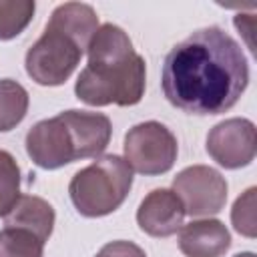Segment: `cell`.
<instances>
[{
  "instance_id": "obj_1",
  "label": "cell",
  "mask_w": 257,
  "mask_h": 257,
  "mask_svg": "<svg viewBox=\"0 0 257 257\" xmlns=\"http://www.w3.org/2000/svg\"><path fill=\"white\" fill-rule=\"evenodd\" d=\"M249 82L241 44L219 26L191 32L165 56V98L189 114H221L237 104Z\"/></svg>"
},
{
  "instance_id": "obj_2",
  "label": "cell",
  "mask_w": 257,
  "mask_h": 257,
  "mask_svg": "<svg viewBox=\"0 0 257 257\" xmlns=\"http://www.w3.org/2000/svg\"><path fill=\"white\" fill-rule=\"evenodd\" d=\"M88 64L80 70L74 92L90 106H133L147 84V64L135 52L128 34L116 24H102L88 42Z\"/></svg>"
},
{
  "instance_id": "obj_3",
  "label": "cell",
  "mask_w": 257,
  "mask_h": 257,
  "mask_svg": "<svg viewBox=\"0 0 257 257\" xmlns=\"http://www.w3.org/2000/svg\"><path fill=\"white\" fill-rule=\"evenodd\" d=\"M96 30L98 16L90 4L64 2L56 6L42 36L26 52L24 64L28 76L42 86L66 82Z\"/></svg>"
},
{
  "instance_id": "obj_4",
  "label": "cell",
  "mask_w": 257,
  "mask_h": 257,
  "mask_svg": "<svg viewBox=\"0 0 257 257\" xmlns=\"http://www.w3.org/2000/svg\"><path fill=\"white\" fill-rule=\"evenodd\" d=\"M110 135L112 124L106 114L70 108L36 122L26 135V153L34 165L52 171L102 155Z\"/></svg>"
},
{
  "instance_id": "obj_5",
  "label": "cell",
  "mask_w": 257,
  "mask_h": 257,
  "mask_svg": "<svg viewBox=\"0 0 257 257\" xmlns=\"http://www.w3.org/2000/svg\"><path fill=\"white\" fill-rule=\"evenodd\" d=\"M133 187V169L118 155H104L74 173L68 185L70 201L84 217H104L116 211Z\"/></svg>"
},
{
  "instance_id": "obj_6",
  "label": "cell",
  "mask_w": 257,
  "mask_h": 257,
  "mask_svg": "<svg viewBox=\"0 0 257 257\" xmlns=\"http://www.w3.org/2000/svg\"><path fill=\"white\" fill-rule=\"evenodd\" d=\"M124 161L141 175H163L173 169L179 153L177 137L163 122H139L124 135Z\"/></svg>"
},
{
  "instance_id": "obj_7",
  "label": "cell",
  "mask_w": 257,
  "mask_h": 257,
  "mask_svg": "<svg viewBox=\"0 0 257 257\" xmlns=\"http://www.w3.org/2000/svg\"><path fill=\"white\" fill-rule=\"evenodd\" d=\"M173 193L181 199L185 215L209 217L219 213L227 201L225 177L207 165H193L177 173Z\"/></svg>"
},
{
  "instance_id": "obj_8",
  "label": "cell",
  "mask_w": 257,
  "mask_h": 257,
  "mask_svg": "<svg viewBox=\"0 0 257 257\" xmlns=\"http://www.w3.org/2000/svg\"><path fill=\"white\" fill-rule=\"evenodd\" d=\"M209 157L225 169L247 167L255 159L257 133L249 118L233 116L217 122L207 135Z\"/></svg>"
},
{
  "instance_id": "obj_9",
  "label": "cell",
  "mask_w": 257,
  "mask_h": 257,
  "mask_svg": "<svg viewBox=\"0 0 257 257\" xmlns=\"http://www.w3.org/2000/svg\"><path fill=\"white\" fill-rule=\"evenodd\" d=\"M185 209L173 189H153L137 209L141 231L151 237H171L183 227Z\"/></svg>"
},
{
  "instance_id": "obj_10",
  "label": "cell",
  "mask_w": 257,
  "mask_h": 257,
  "mask_svg": "<svg viewBox=\"0 0 257 257\" xmlns=\"http://www.w3.org/2000/svg\"><path fill=\"white\" fill-rule=\"evenodd\" d=\"M231 235L219 219H197L181 227L179 249L185 257H223Z\"/></svg>"
},
{
  "instance_id": "obj_11",
  "label": "cell",
  "mask_w": 257,
  "mask_h": 257,
  "mask_svg": "<svg viewBox=\"0 0 257 257\" xmlns=\"http://www.w3.org/2000/svg\"><path fill=\"white\" fill-rule=\"evenodd\" d=\"M54 209L52 205L36 195H20L16 205L4 217V225L8 227H22L36 233L42 241H48L54 229Z\"/></svg>"
},
{
  "instance_id": "obj_12",
  "label": "cell",
  "mask_w": 257,
  "mask_h": 257,
  "mask_svg": "<svg viewBox=\"0 0 257 257\" xmlns=\"http://www.w3.org/2000/svg\"><path fill=\"white\" fill-rule=\"evenodd\" d=\"M28 110V92L26 88L12 80H0V133L12 131L16 124L22 122Z\"/></svg>"
},
{
  "instance_id": "obj_13",
  "label": "cell",
  "mask_w": 257,
  "mask_h": 257,
  "mask_svg": "<svg viewBox=\"0 0 257 257\" xmlns=\"http://www.w3.org/2000/svg\"><path fill=\"white\" fill-rule=\"evenodd\" d=\"M44 243L28 229L4 225L0 231V257H42Z\"/></svg>"
},
{
  "instance_id": "obj_14",
  "label": "cell",
  "mask_w": 257,
  "mask_h": 257,
  "mask_svg": "<svg viewBox=\"0 0 257 257\" xmlns=\"http://www.w3.org/2000/svg\"><path fill=\"white\" fill-rule=\"evenodd\" d=\"M34 8L32 0H0V40L18 36L30 24Z\"/></svg>"
},
{
  "instance_id": "obj_15",
  "label": "cell",
  "mask_w": 257,
  "mask_h": 257,
  "mask_svg": "<svg viewBox=\"0 0 257 257\" xmlns=\"http://www.w3.org/2000/svg\"><path fill=\"white\" fill-rule=\"evenodd\" d=\"M20 199V167L16 159L0 149V217H6Z\"/></svg>"
},
{
  "instance_id": "obj_16",
  "label": "cell",
  "mask_w": 257,
  "mask_h": 257,
  "mask_svg": "<svg viewBox=\"0 0 257 257\" xmlns=\"http://www.w3.org/2000/svg\"><path fill=\"white\" fill-rule=\"evenodd\" d=\"M255 187H249L243 195L237 197L231 209V223L237 233L253 239L257 235V221H255Z\"/></svg>"
},
{
  "instance_id": "obj_17",
  "label": "cell",
  "mask_w": 257,
  "mask_h": 257,
  "mask_svg": "<svg viewBox=\"0 0 257 257\" xmlns=\"http://www.w3.org/2000/svg\"><path fill=\"white\" fill-rule=\"evenodd\" d=\"M94 257H147V253L133 241H110L100 247V251Z\"/></svg>"
},
{
  "instance_id": "obj_18",
  "label": "cell",
  "mask_w": 257,
  "mask_h": 257,
  "mask_svg": "<svg viewBox=\"0 0 257 257\" xmlns=\"http://www.w3.org/2000/svg\"><path fill=\"white\" fill-rule=\"evenodd\" d=\"M235 257H255V253H251V251H243V253H237Z\"/></svg>"
}]
</instances>
